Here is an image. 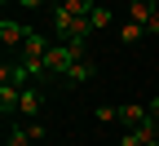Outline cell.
Segmentation results:
<instances>
[{
  "label": "cell",
  "mask_w": 159,
  "mask_h": 146,
  "mask_svg": "<svg viewBox=\"0 0 159 146\" xmlns=\"http://www.w3.org/2000/svg\"><path fill=\"white\" fill-rule=\"evenodd\" d=\"M80 58H84V53H80L75 45H66V40H57V45H49V53H44V71H49V75H66V71L75 67Z\"/></svg>",
  "instance_id": "6da1fadb"
},
{
  "label": "cell",
  "mask_w": 159,
  "mask_h": 146,
  "mask_svg": "<svg viewBox=\"0 0 159 146\" xmlns=\"http://www.w3.org/2000/svg\"><path fill=\"white\" fill-rule=\"evenodd\" d=\"M44 53H49V40L40 35V31H31V27H27V40H22V62H40Z\"/></svg>",
  "instance_id": "7a4b0ae2"
},
{
  "label": "cell",
  "mask_w": 159,
  "mask_h": 146,
  "mask_svg": "<svg viewBox=\"0 0 159 146\" xmlns=\"http://www.w3.org/2000/svg\"><path fill=\"white\" fill-rule=\"evenodd\" d=\"M150 120V106H142V102H124L119 106V124L124 129H137V124H146Z\"/></svg>",
  "instance_id": "3957f363"
},
{
  "label": "cell",
  "mask_w": 159,
  "mask_h": 146,
  "mask_svg": "<svg viewBox=\"0 0 159 146\" xmlns=\"http://www.w3.org/2000/svg\"><path fill=\"white\" fill-rule=\"evenodd\" d=\"M155 9H159V0H133V5H128V22H150V18H155Z\"/></svg>",
  "instance_id": "277c9868"
},
{
  "label": "cell",
  "mask_w": 159,
  "mask_h": 146,
  "mask_svg": "<svg viewBox=\"0 0 159 146\" xmlns=\"http://www.w3.org/2000/svg\"><path fill=\"white\" fill-rule=\"evenodd\" d=\"M0 40H5L9 49H13V45L22 49V40H27V27H22V22H13V18H5V22H0Z\"/></svg>",
  "instance_id": "5b68a950"
},
{
  "label": "cell",
  "mask_w": 159,
  "mask_h": 146,
  "mask_svg": "<svg viewBox=\"0 0 159 146\" xmlns=\"http://www.w3.org/2000/svg\"><path fill=\"white\" fill-rule=\"evenodd\" d=\"M66 80H71V84H89V80H93V62H89V58H80L75 67L66 71Z\"/></svg>",
  "instance_id": "8992f818"
},
{
  "label": "cell",
  "mask_w": 159,
  "mask_h": 146,
  "mask_svg": "<svg viewBox=\"0 0 159 146\" xmlns=\"http://www.w3.org/2000/svg\"><path fill=\"white\" fill-rule=\"evenodd\" d=\"M18 115H31V120L40 115V93H35V89H22V102H18Z\"/></svg>",
  "instance_id": "52a82bcc"
},
{
  "label": "cell",
  "mask_w": 159,
  "mask_h": 146,
  "mask_svg": "<svg viewBox=\"0 0 159 146\" xmlns=\"http://www.w3.org/2000/svg\"><path fill=\"white\" fill-rule=\"evenodd\" d=\"M89 27H93V31H102V27H111V5H97V9L89 13Z\"/></svg>",
  "instance_id": "ba28073f"
},
{
  "label": "cell",
  "mask_w": 159,
  "mask_h": 146,
  "mask_svg": "<svg viewBox=\"0 0 159 146\" xmlns=\"http://www.w3.org/2000/svg\"><path fill=\"white\" fill-rule=\"evenodd\" d=\"M142 22H124V27H119V40H124V45H137V40H142Z\"/></svg>",
  "instance_id": "9c48e42d"
},
{
  "label": "cell",
  "mask_w": 159,
  "mask_h": 146,
  "mask_svg": "<svg viewBox=\"0 0 159 146\" xmlns=\"http://www.w3.org/2000/svg\"><path fill=\"white\" fill-rule=\"evenodd\" d=\"M35 137L27 133V129H9V137H5V146H31Z\"/></svg>",
  "instance_id": "30bf717a"
},
{
  "label": "cell",
  "mask_w": 159,
  "mask_h": 146,
  "mask_svg": "<svg viewBox=\"0 0 159 146\" xmlns=\"http://www.w3.org/2000/svg\"><path fill=\"white\" fill-rule=\"evenodd\" d=\"M119 146H159V142H142L133 129H124V133H119Z\"/></svg>",
  "instance_id": "8fae6325"
},
{
  "label": "cell",
  "mask_w": 159,
  "mask_h": 146,
  "mask_svg": "<svg viewBox=\"0 0 159 146\" xmlns=\"http://www.w3.org/2000/svg\"><path fill=\"white\" fill-rule=\"evenodd\" d=\"M93 115H97V124H111V120H119V106H97Z\"/></svg>",
  "instance_id": "7c38bea8"
},
{
  "label": "cell",
  "mask_w": 159,
  "mask_h": 146,
  "mask_svg": "<svg viewBox=\"0 0 159 146\" xmlns=\"http://www.w3.org/2000/svg\"><path fill=\"white\" fill-rule=\"evenodd\" d=\"M27 133H31L35 142H44V124H40V120H31V124H27Z\"/></svg>",
  "instance_id": "4fadbf2b"
},
{
  "label": "cell",
  "mask_w": 159,
  "mask_h": 146,
  "mask_svg": "<svg viewBox=\"0 0 159 146\" xmlns=\"http://www.w3.org/2000/svg\"><path fill=\"white\" fill-rule=\"evenodd\" d=\"M18 5H22V9H44L49 0H18Z\"/></svg>",
  "instance_id": "5bb4252c"
},
{
  "label": "cell",
  "mask_w": 159,
  "mask_h": 146,
  "mask_svg": "<svg viewBox=\"0 0 159 146\" xmlns=\"http://www.w3.org/2000/svg\"><path fill=\"white\" fill-rule=\"evenodd\" d=\"M146 31H150V35H159V9H155V18H150V22H146Z\"/></svg>",
  "instance_id": "9a60e30c"
},
{
  "label": "cell",
  "mask_w": 159,
  "mask_h": 146,
  "mask_svg": "<svg viewBox=\"0 0 159 146\" xmlns=\"http://www.w3.org/2000/svg\"><path fill=\"white\" fill-rule=\"evenodd\" d=\"M97 5H106V0H97Z\"/></svg>",
  "instance_id": "2e32d148"
},
{
  "label": "cell",
  "mask_w": 159,
  "mask_h": 146,
  "mask_svg": "<svg viewBox=\"0 0 159 146\" xmlns=\"http://www.w3.org/2000/svg\"><path fill=\"white\" fill-rule=\"evenodd\" d=\"M5 5H9V0H5Z\"/></svg>",
  "instance_id": "e0dca14e"
}]
</instances>
